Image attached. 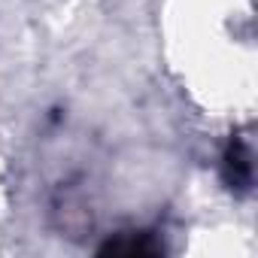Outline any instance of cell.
Masks as SVG:
<instances>
[{
    "label": "cell",
    "mask_w": 258,
    "mask_h": 258,
    "mask_svg": "<svg viewBox=\"0 0 258 258\" xmlns=\"http://www.w3.org/2000/svg\"><path fill=\"white\" fill-rule=\"evenodd\" d=\"M225 182L237 191L252 185V152L243 140H231L225 149Z\"/></svg>",
    "instance_id": "6da1fadb"
}]
</instances>
